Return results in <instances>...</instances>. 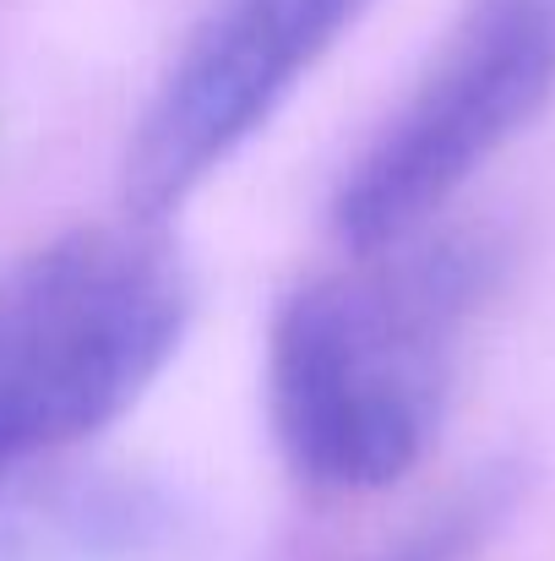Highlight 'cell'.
<instances>
[{
  "label": "cell",
  "instance_id": "obj_1",
  "mask_svg": "<svg viewBox=\"0 0 555 561\" xmlns=\"http://www.w3.org/2000/svg\"><path fill=\"white\" fill-rule=\"evenodd\" d=\"M344 278L300 284L267 333V414L289 469L327 496L403 485L441 425L452 350L496 278L474 234H414Z\"/></svg>",
  "mask_w": 555,
  "mask_h": 561
},
{
  "label": "cell",
  "instance_id": "obj_2",
  "mask_svg": "<svg viewBox=\"0 0 555 561\" xmlns=\"http://www.w3.org/2000/svg\"><path fill=\"white\" fill-rule=\"evenodd\" d=\"M190 273L159 224L71 229L0 273V496L115 425L175 360Z\"/></svg>",
  "mask_w": 555,
  "mask_h": 561
},
{
  "label": "cell",
  "instance_id": "obj_3",
  "mask_svg": "<svg viewBox=\"0 0 555 561\" xmlns=\"http://www.w3.org/2000/svg\"><path fill=\"white\" fill-rule=\"evenodd\" d=\"M555 99V0H469L425 77L333 191V234L375 256L425 234Z\"/></svg>",
  "mask_w": 555,
  "mask_h": 561
},
{
  "label": "cell",
  "instance_id": "obj_4",
  "mask_svg": "<svg viewBox=\"0 0 555 561\" xmlns=\"http://www.w3.org/2000/svg\"><path fill=\"white\" fill-rule=\"evenodd\" d=\"M370 0H212L153 88L131 153L126 207L164 224L212 181L366 16Z\"/></svg>",
  "mask_w": 555,
  "mask_h": 561
},
{
  "label": "cell",
  "instance_id": "obj_5",
  "mask_svg": "<svg viewBox=\"0 0 555 561\" xmlns=\"http://www.w3.org/2000/svg\"><path fill=\"white\" fill-rule=\"evenodd\" d=\"M518 491H523L518 469H501V463L479 469L458 480L452 491H441L436 502H425L419 513H408L403 524L322 561H469L507 524V513L518 507Z\"/></svg>",
  "mask_w": 555,
  "mask_h": 561
}]
</instances>
